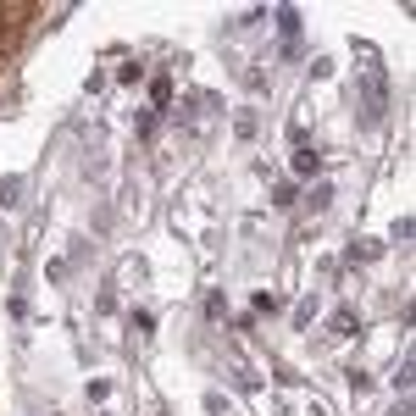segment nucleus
I'll use <instances>...</instances> for the list:
<instances>
[{
  "mask_svg": "<svg viewBox=\"0 0 416 416\" xmlns=\"http://www.w3.org/2000/svg\"><path fill=\"white\" fill-rule=\"evenodd\" d=\"M23 200V178H0V206H17Z\"/></svg>",
  "mask_w": 416,
  "mask_h": 416,
  "instance_id": "nucleus-5",
  "label": "nucleus"
},
{
  "mask_svg": "<svg viewBox=\"0 0 416 416\" xmlns=\"http://www.w3.org/2000/svg\"><path fill=\"white\" fill-rule=\"evenodd\" d=\"M278 28H283V39L294 45V33H300V11H294V6H278Z\"/></svg>",
  "mask_w": 416,
  "mask_h": 416,
  "instance_id": "nucleus-3",
  "label": "nucleus"
},
{
  "mask_svg": "<svg viewBox=\"0 0 416 416\" xmlns=\"http://www.w3.org/2000/svg\"><path fill=\"white\" fill-rule=\"evenodd\" d=\"M361 78H366V123H383L388 111V78H383V62L372 45H361Z\"/></svg>",
  "mask_w": 416,
  "mask_h": 416,
  "instance_id": "nucleus-1",
  "label": "nucleus"
},
{
  "mask_svg": "<svg viewBox=\"0 0 416 416\" xmlns=\"http://www.w3.org/2000/svg\"><path fill=\"white\" fill-rule=\"evenodd\" d=\"M133 327H139V333L150 339V333H156V317H150V311H133Z\"/></svg>",
  "mask_w": 416,
  "mask_h": 416,
  "instance_id": "nucleus-11",
  "label": "nucleus"
},
{
  "mask_svg": "<svg viewBox=\"0 0 416 416\" xmlns=\"http://www.w3.org/2000/svg\"><path fill=\"white\" fill-rule=\"evenodd\" d=\"M317 167H322V156H317V150H300V156H294V172H300V178H311Z\"/></svg>",
  "mask_w": 416,
  "mask_h": 416,
  "instance_id": "nucleus-6",
  "label": "nucleus"
},
{
  "mask_svg": "<svg viewBox=\"0 0 416 416\" xmlns=\"http://www.w3.org/2000/svg\"><path fill=\"white\" fill-rule=\"evenodd\" d=\"M327 327H333L339 339H350V333L361 327V322H355V311H333V322H327Z\"/></svg>",
  "mask_w": 416,
  "mask_h": 416,
  "instance_id": "nucleus-4",
  "label": "nucleus"
},
{
  "mask_svg": "<svg viewBox=\"0 0 416 416\" xmlns=\"http://www.w3.org/2000/svg\"><path fill=\"white\" fill-rule=\"evenodd\" d=\"M206 317H211V322L227 317V300H223V294H206Z\"/></svg>",
  "mask_w": 416,
  "mask_h": 416,
  "instance_id": "nucleus-7",
  "label": "nucleus"
},
{
  "mask_svg": "<svg viewBox=\"0 0 416 416\" xmlns=\"http://www.w3.org/2000/svg\"><path fill=\"white\" fill-rule=\"evenodd\" d=\"M150 95H156V106L167 111V106H172V84H167V78H156V84H150Z\"/></svg>",
  "mask_w": 416,
  "mask_h": 416,
  "instance_id": "nucleus-8",
  "label": "nucleus"
},
{
  "mask_svg": "<svg viewBox=\"0 0 416 416\" xmlns=\"http://www.w3.org/2000/svg\"><path fill=\"white\" fill-rule=\"evenodd\" d=\"M217 111H223V100H217V95H206V89H200V95L189 100V111H184V123H189V128H206V123H211Z\"/></svg>",
  "mask_w": 416,
  "mask_h": 416,
  "instance_id": "nucleus-2",
  "label": "nucleus"
},
{
  "mask_svg": "<svg viewBox=\"0 0 416 416\" xmlns=\"http://www.w3.org/2000/svg\"><path fill=\"white\" fill-rule=\"evenodd\" d=\"M294 200H300V189H294V184H278V189H272V206H294Z\"/></svg>",
  "mask_w": 416,
  "mask_h": 416,
  "instance_id": "nucleus-9",
  "label": "nucleus"
},
{
  "mask_svg": "<svg viewBox=\"0 0 416 416\" xmlns=\"http://www.w3.org/2000/svg\"><path fill=\"white\" fill-rule=\"evenodd\" d=\"M327 200H333V189H327V184H317V189H311V211H327Z\"/></svg>",
  "mask_w": 416,
  "mask_h": 416,
  "instance_id": "nucleus-10",
  "label": "nucleus"
},
{
  "mask_svg": "<svg viewBox=\"0 0 416 416\" xmlns=\"http://www.w3.org/2000/svg\"><path fill=\"white\" fill-rule=\"evenodd\" d=\"M388 416H411V400H400V405H394Z\"/></svg>",
  "mask_w": 416,
  "mask_h": 416,
  "instance_id": "nucleus-12",
  "label": "nucleus"
}]
</instances>
